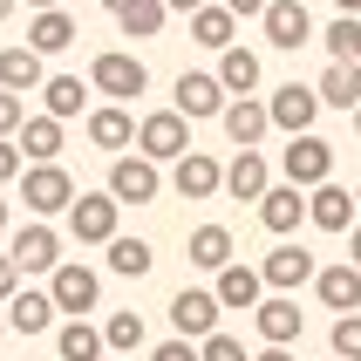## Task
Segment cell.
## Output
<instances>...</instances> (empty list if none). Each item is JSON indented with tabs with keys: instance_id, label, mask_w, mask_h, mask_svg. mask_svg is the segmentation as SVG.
<instances>
[{
	"instance_id": "6da1fadb",
	"label": "cell",
	"mask_w": 361,
	"mask_h": 361,
	"mask_svg": "<svg viewBox=\"0 0 361 361\" xmlns=\"http://www.w3.org/2000/svg\"><path fill=\"white\" fill-rule=\"evenodd\" d=\"M116 232H123V204L109 191H75V204H68V239L75 245H109Z\"/></svg>"
},
{
	"instance_id": "7a4b0ae2",
	"label": "cell",
	"mask_w": 361,
	"mask_h": 361,
	"mask_svg": "<svg viewBox=\"0 0 361 361\" xmlns=\"http://www.w3.org/2000/svg\"><path fill=\"white\" fill-rule=\"evenodd\" d=\"M280 178H286V184H300V191L327 184V178H334V143H327V137H314V130L286 137V150H280Z\"/></svg>"
},
{
	"instance_id": "3957f363",
	"label": "cell",
	"mask_w": 361,
	"mask_h": 361,
	"mask_svg": "<svg viewBox=\"0 0 361 361\" xmlns=\"http://www.w3.org/2000/svg\"><path fill=\"white\" fill-rule=\"evenodd\" d=\"M20 204H27V219H55V212L75 204V178L61 164H27L20 171Z\"/></svg>"
},
{
	"instance_id": "277c9868",
	"label": "cell",
	"mask_w": 361,
	"mask_h": 361,
	"mask_svg": "<svg viewBox=\"0 0 361 361\" xmlns=\"http://www.w3.org/2000/svg\"><path fill=\"white\" fill-rule=\"evenodd\" d=\"M89 89L109 96V102H130V96L150 89V68H143L137 55H123V48H102V55L89 61Z\"/></svg>"
},
{
	"instance_id": "5b68a950",
	"label": "cell",
	"mask_w": 361,
	"mask_h": 361,
	"mask_svg": "<svg viewBox=\"0 0 361 361\" xmlns=\"http://www.w3.org/2000/svg\"><path fill=\"white\" fill-rule=\"evenodd\" d=\"M116 204H150L164 191V171H157V157H143V150H123L116 164H109V184H102Z\"/></svg>"
},
{
	"instance_id": "8992f818",
	"label": "cell",
	"mask_w": 361,
	"mask_h": 361,
	"mask_svg": "<svg viewBox=\"0 0 361 361\" xmlns=\"http://www.w3.org/2000/svg\"><path fill=\"white\" fill-rule=\"evenodd\" d=\"M137 150L157 164H178L184 150H191V116H178V109H150V116H137Z\"/></svg>"
},
{
	"instance_id": "52a82bcc",
	"label": "cell",
	"mask_w": 361,
	"mask_h": 361,
	"mask_svg": "<svg viewBox=\"0 0 361 361\" xmlns=\"http://www.w3.org/2000/svg\"><path fill=\"white\" fill-rule=\"evenodd\" d=\"M225 102H232V89H225L219 75H198V68H184L178 89H171V109H178V116H191V123L225 116Z\"/></svg>"
},
{
	"instance_id": "ba28073f",
	"label": "cell",
	"mask_w": 361,
	"mask_h": 361,
	"mask_svg": "<svg viewBox=\"0 0 361 361\" xmlns=\"http://www.w3.org/2000/svg\"><path fill=\"white\" fill-rule=\"evenodd\" d=\"M259 273H266V293H300V286H314V252L307 245H293V239H280L273 252L259 259Z\"/></svg>"
},
{
	"instance_id": "9c48e42d",
	"label": "cell",
	"mask_w": 361,
	"mask_h": 361,
	"mask_svg": "<svg viewBox=\"0 0 361 361\" xmlns=\"http://www.w3.org/2000/svg\"><path fill=\"white\" fill-rule=\"evenodd\" d=\"M48 293H55V307H61V314H96V300H102V280H96V266L61 259L55 273H48Z\"/></svg>"
},
{
	"instance_id": "30bf717a",
	"label": "cell",
	"mask_w": 361,
	"mask_h": 361,
	"mask_svg": "<svg viewBox=\"0 0 361 361\" xmlns=\"http://www.w3.org/2000/svg\"><path fill=\"white\" fill-rule=\"evenodd\" d=\"M7 252H14L20 273H55V266H61V232L48 219H27L14 239H7Z\"/></svg>"
},
{
	"instance_id": "8fae6325",
	"label": "cell",
	"mask_w": 361,
	"mask_h": 361,
	"mask_svg": "<svg viewBox=\"0 0 361 361\" xmlns=\"http://www.w3.org/2000/svg\"><path fill=\"white\" fill-rule=\"evenodd\" d=\"M266 109H273V130H286V137H300V130H314V116H321L327 102L314 82H286V89H273L266 96Z\"/></svg>"
},
{
	"instance_id": "7c38bea8",
	"label": "cell",
	"mask_w": 361,
	"mask_h": 361,
	"mask_svg": "<svg viewBox=\"0 0 361 361\" xmlns=\"http://www.w3.org/2000/svg\"><path fill=\"white\" fill-rule=\"evenodd\" d=\"M219 293L212 286H184V293H171V327H178L184 341H204V334H219Z\"/></svg>"
},
{
	"instance_id": "4fadbf2b",
	"label": "cell",
	"mask_w": 361,
	"mask_h": 361,
	"mask_svg": "<svg viewBox=\"0 0 361 361\" xmlns=\"http://www.w3.org/2000/svg\"><path fill=\"white\" fill-rule=\"evenodd\" d=\"M171 191H178V198H219L225 191V164L212 157V150H184L178 164H171Z\"/></svg>"
},
{
	"instance_id": "5bb4252c",
	"label": "cell",
	"mask_w": 361,
	"mask_h": 361,
	"mask_svg": "<svg viewBox=\"0 0 361 361\" xmlns=\"http://www.w3.org/2000/svg\"><path fill=\"white\" fill-rule=\"evenodd\" d=\"M259 27H266V48H286V55L314 41V14H307V0H273V7L259 14Z\"/></svg>"
},
{
	"instance_id": "9a60e30c",
	"label": "cell",
	"mask_w": 361,
	"mask_h": 361,
	"mask_svg": "<svg viewBox=\"0 0 361 361\" xmlns=\"http://www.w3.org/2000/svg\"><path fill=\"white\" fill-rule=\"evenodd\" d=\"M355 219H361V204H355V191L348 184H314L307 191V225H321V232H355Z\"/></svg>"
},
{
	"instance_id": "2e32d148",
	"label": "cell",
	"mask_w": 361,
	"mask_h": 361,
	"mask_svg": "<svg viewBox=\"0 0 361 361\" xmlns=\"http://www.w3.org/2000/svg\"><path fill=\"white\" fill-rule=\"evenodd\" d=\"M252 327H259V341L266 348H293L300 341V300H293V293H266L259 307H252Z\"/></svg>"
},
{
	"instance_id": "e0dca14e",
	"label": "cell",
	"mask_w": 361,
	"mask_h": 361,
	"mask_svg": "<svg viewBox=\"0 0 361 361\" xmlns=\"http://www.w3.org/2000/svg\"><path fill=\"white\" fill-rule=\"evenodd\" d=\"M314 300L327 307V314H361V266L355 259H334L314 273Z\"/></svg>"
},
{
	"instance_id": "ac0fdd59",
	"label": "cell",
	"mask_w": 361,
	"mask_h": 361,
	"mask_svg": "<svg viewBox=\"0 0 361 361\" xmlns=\"http://www.w3.org/2000/svg\"><path fill=\"white\" fill-rule=\"evenodd\" d=\"M89 143L96 150H109V157H123V150H137V116L123 109V102H102V109H89Z\"/></svg>"
},
{
	"instance_id": "d6986e66",
	"label": "cell",
	"mask_w": 361,
	"mask_h": 361,
	"mask_svg": "<svg viewBox=\"0 0 361 361\" xmlns=\"http://www.w3.org/2000/svg\"><path fill=\"white\" fill-rule=\"evenodd\" d=\"M219 123H225V137H232V150H259V137L273 130V109L259 96H232Z\"/></svg>"
},
{
	"instance_id": "ffe728a7",
	"label": "cell",
	"mask_w": 361,
	"mask_h": 361,
	"mask_svg": "<svg viewBox=\"0 0 361 361\" xmlns=\"http://www.w3.org/2000/svg\"><path fill=\"white\" fill-rule=\"evenodd\" d=\"M212 293H219L225 314H252V307L266 300V273H259V266H245V259H232V266L219 273V286H212Z\"/></svg>"
},
{
	"instance_id": "44dd1931",
	"label": "cell",
	"mask_w": 361,
	"mask_h": 361,
	"mask_svg": "<svg viewBox=\"0 0 361 361\" xmlns=\"http://www.w3.org/2000/svg\"><path fill=\"white\" fill-rule=\"evenodd\" d=\"M300 219H307V191H300V184H273V191L259 198V225L273 232V239H293Z\"/></svg>"
},
{
	"instance_id": "7402d4cb",
	"label": "cell",
	"mask_w": 361,
	"mask_h": 361,
	"mask_svg": "<svg viewBox=\"0 0 361 361\" xmlns=\"http://www.w3.org/2000/svg\"><path fill=\"white\" fill-rule=\"evenodd\" d=\"M55 293H48V286H20L14 300H7V327H14V334H48V327H55Z\"/></svg>"
},
{
	"instance_id": "603a6c76",
	"label": "cell",
	"mask_w": 361,
	"mask_h": 361,
	"mask_svg": "<svg viewBox=\"0 0 361 361\" xmlns=\"http://www.w3.org/2000/svg\"><path fill=\"white\" fill-rule=\"evenodd\" d=\"M225 191H232L239 204H259L266 191H273V164H266L259 150H239V157L225 164Z\"/></svg>"
},
{
	"instance_id": "cb8c5ba5",
	"label": "cell",
	"mask_w": 361,
	"mask_h": 361,
	"mask_svg": "<svg viewBox=\"0 0 361 361\" xmlns=\"http://www.w3.org/2000/svg\"><path fill=\"white\" fill-rule=\"evenodd\" d=\"M55 355L61 361H102L109 341H102V327H89V314H68V321L55 327Z\"/></svg>"
},
{
	"instance_id": "d4e9b609",
	"label": "cell",
	"mask_w": 361,
	"mask_h": 361,
	"mask_svg": "<svg viewBox=\"0 0 361 361\" xmlns=\"http://www.w3.org/2000/svg\"><path fill=\"white\" fill-rule=\"evenodd\" d=\"M191 20V41H198V48H232V35H239V14H232V7H225V0H204L198 14H184Z\"/></svg>"
},
{
	"instance_id": "484cf974",
	"label": "cell",
	"mask_w": 361,
	"mask_h": 361,
	"mask_svg": "<svg viewBox=\"0 0 361 361\" xmlns=\"http://www.w3.org/2000/svg\"><path fill=\"white\" fill-rule=\"evenodd\" d=\"M314 89H321L327 109H348V116H355V109H361V61H327Z\"/></svg>"
},
{
	"instance_id": "4316f807",
	"label": "cell",
	"mask_w": 361,
	"mask_h": 361,
	"mask_svg": "<svg viewBox=\"0 0 361 361\" xmlns=\"http://www.w3.org/2000/svg\"><path fill=\"white\" fill-rule=\"evenodd\" d=\"M41 55L27 48V41H14V48H0V89H14V96H35L41 89Z\"/></svg>"
},
{
	"instance_id": "83f0119b",
	"label": "cell",
	"mask_w": 361,
	"mask_h": 361,
	"mask_svg": "<svg viewBox=\"0 0 361 361\" xmlns=\"http://www.w3.org/2000/svg\"><path fill=\"white\" fill-rule=\"evenodd\" d=\"M27 48H35V55H61V48H75V20L61 14V7H41V14L27 20Z\"/></svg>"
},
{
	"instance_id": "f1b7e54d",
	"label": "cell",
	"mask_w": 361,
	"mask_h": 361,
	"mask_svg": "<svg viewBox=\"0 0 361 361\" xmlns=\"http://www.w3.org/2000/svg\"><path fill=\"white\" fill-rule=\"evenodd\" d=\"M14 143L27 150V164H55V157H61V116H48V109H41V116H27Z\"/></svg>"
},
{
	"instance_id": "f546056e",
	"label": "cell",
	"mask_w": 361,
	"mask_h": 361,
	"mask_svg": "<svg viewBox=\"0 0 361 361\" xmlns=\"http://www.w3.org/2000/svg\"><path fill=\"white\" fill-rule=\"evenodd\" d=\"M219 82L232 89V96H252V89H259V55H252L245 41H232V48L219 55Z\"/></svg>"
},
{
	"instance_id": "4dcf8cb0",
	"label": "cell",
	"mask_w": 361,
	"mask_h": 361,
	"mask_svg": "<svg viewBox=\"0 0 361 361\" xmlns=\"http://www.w3.org/2000/svg\"><path fill=\"white\" fill-rule=\"evenodd\" d=\"M102 252H109V273H123V280H143V273L157 266V252H150L143 239H130V232H116Z\"/></svg>"
},
{
	"instance_id": "1f68e13d",
	"label": "cell",
	"mask_w": 361,
	"mask_h": 361,
	"mask_svg": "<svg viewBox=\"0 0 361 361\" xmlns=\"http://www.w3.org/2000/svg\"><path fill=\"white\" fill-rule=\"evenodd\" d=\"M191 266L225 273V266H232V232H225V225H198V232H191Z\"/></svg>"
},
{
	"instance_id": "d6a6232c",
	"label": "cell",
	"mask_w": 361,
	"mask_h": 361,
	"mask_svg": "<svg viewBox=\"0 0 361 361\" xmlns=\"http://www.w3.org/2000/svg\"><path fill=\"white\" fill-rule=\"evenodd\" d=\"M164 20H171V7H164V0H130V7L116 14V27H123L130 41H157Z\"/></svg>"
},
{
	"instance_id": "836d02e7",
	"label": "cell",
	"mask_w": 361,
	"mask_h": 361,
	"mask_svg": "<svg viewBox=\"0 0 361 361\" xmlns=\"http://www.w3.org/2000/svg\"><path fill=\"white\" fill-rule=\"evenodd\" d=\"M82 96H89V89H82V75H48L41 82V109H48V116H82Z\"/></svg>"
},
{
	"instance_id": "e575fe53",
	"label": "cell",
	"mask_w": 361,
	"mask_h": 361,
	"mask_svg": "<svg viewBox=\"0 0 361 361\" xmlns=\"http://www.w3.org/2000/svg\"><path fill=\"white\" fill-rule=\"evenodd\" d=\"M321 41H327V55H334V61H361V14H334Z\"/></svg>"
},
{
	"instance_id": "d590c367",
	"label": "cell",
	"mask_w": 361,
	"mask_h": 361,
	"mask_svg": "<svg viewBox=\"0 0 361 361\" xmlns=\"http://www.w3.org/2000/svg\"><path fill=\"white\" fill-rule=\"evenodd\" d=\"M102 341H109V355H137L150 334H143V314H109L102 321Z\"/></svg>"
},
{
	"instance_id": "8d00e7d4",
	"label": "cell",
	"mask_w": 361,
	"mask_h": 361,
	"mask_svg": "<svg viewBox=\"0 0 361 361\" xmlns=\"http://www.w3.org/2000/svg\"><path fill=\"white\" fill-rule=\"evenodd\" d=\"M198 355L204 361H252V355H245V341H239V334H225V327H219V334H204Z\"/></svg>"
},
{
	"instance_id": "74e56055",
	"label": "cell",
	"mask_w": 361,
	"mask_h": 361,
	"mask_svg": "<svg viewBox=\"0 0 361 361\" xmlns=\"http://www.w3.org/2000/svg\"><path fill=\"white\" fill-rule=\"evenodd\" d=\"M334 355L361 361V314H334Z\"/></svg>"
},
{
	"instance_id": "f35d334b",
	"label": "cell",
	"mask_w": 361,
	"mask_h": 361,
	"mask_svg": "<svg viewBox=\"0 0 361 361\" xmlns=\"http://www.w3.org/2000/svg\"><path fill=\"white\" fill-rule=\"evenodd\" d=\"M20 123H27V96L0 89V137H20Z\"/></svg>"
},
{
	"instance_id": "ab89813d",
	"label": "cell",
	"mask_w": 361,
	"mask_h": 361,
	"mask_svg": "<svg viewBox=\"0 0 361 361\" xmlns=\"http://www.w3.org/2000/svg\"><path fill=\"white\" fill-rule=\"evenodd\" d=\"M20 171H27V150L14 137H0V184H20Z\"/></svg>"
},
{
	"instance_id": "60d3db41",
	"label": "cell",
	"mask_w": 361,
	"mask_h": 361,
	"mask_svg": "<svg viewBox=\"0 0 361 361\" xmlns=\"http://www.w3.org/2000/svg\"><path fill=\"white\" fill-rule=\"evenodd\" d=\"M150 361H204V355H198V341H184V334H171L164 348H150Z\"/></svg>"
},
{
	"instance_id": "b9f144b4",
	"label": "cell",
	"mask_w": 361,
	"mask_h": 361,
	"mask_svg": "<svg viewBox=\"0 0 361 361\" xmlns=\"http://www.w3.org/2000/svg\"><path fill=\"white\" fill-rule=\"evenodd\" d=\"M20 280H27V273L14 266V252H0V307H7V300L20 293Z\"/></svg>"
},
{
	"instance_id": "7bdbcfd3",
	"label": "cell",
	"mask_w": 361,
	"mask_h": 361,
	"mask_svg": "<svg viewBox=\"0 0 361 361\" xmlns=\"http://www.w3.org/2000/svg\"><path fill=\"white\" fill-rule=\"evenodd\" d=\"M225 7H232V14H239V20H259L266 7H273V0H225Z\"/></svg>"
},
{
	"instance_id": "ee69618b",
	"label": "cell",
	"mask_w": 361,
	"mask_h": 361,
	"mask_svg": "<svg viewBox=\"0 0 361 361\" xmlns=\"http://www.w3.org/2000/svg\"><path fill=\"white\" fill-rule=\"evenodd\" d=\"M252 361H293V348H259Z\"/></svg>"
},
{
	"instance_id": "f6af8a7d",
	"label": "cell",
	"mask_w": 361,
	"mask_h": 361,
	"mask_svg": "<svg viewBox=\"0 0 361 361\" xmlns=\"http://www.w3.org/2000/svg\"><path fill=\"white\" fill-rule=\"evenodd\" d=\"M348 259L361 266V219H355V232H348Z\"/></svg>"
},
{
	"instance_id": "bcb514c9",
	"label": "cell",
	"mask_w": 361,
	"mask_h": 361,
	"mask_svg": "<svg viewBox=\"0 0 361 361\" xmlns=\"http://www.w3.org/2000/svg\"><path fill=\"white\" fill-rule=\"evenodd\" d=\"M164 7H171V14H198L204 0H164Z\"/></svg>"
},
{
	"instance_id": "7dc6e473",
	"label": "cell",
	"mask_w": 361,
	"mask_h": 361,
	"mask_svg": "<svg viewBox=\"0 0 361 361\" xmlns=\"http://www.w3.org/2000/svg\"><path fill=\"white\" fill-rule=\"evenodd\" d=\"M7 219H14V212H7V198H0V239H7Z\"/></svg>"
},
{
	"instance_id": "c3c4849f",
	"label": "cell",
	"mask_w": 361,
	"mask_h": 361,
	"mask_svg": "<svg viewBox=\"0 0 361 361\" xmlns=\"http://www.w3.org/2000/svg\"><path fill=\"white\" fill-rule=\"evenodd\" d=\"M334 7H341V14H361V0H334Z\"/></svg>"
},
{
	"instance_id": "681fc988",
	"label": "cell",
	"mask_w": 361,
	"mask_h": 361,
	"mask_svg": "<svg viewBox=\"0 0 361 361\" xmlns=\"http://www.w3.org/2000/svg\"><path fill=\"white\" fill-rule=\"evenodd\" d=\"M7 334H14V327H7V307H0V341H7Z\"/></svg>"
},
{
	"instance_id": "f907efd6",
	"label": "cell",
	"mask_w": 361,
	"mask_h": 361,
	"mask_svg": "<svg viewBox=\"0 0 361 361\" xmlns=\"http://www.w3.org/2000/svg\"><path fill=\"white\" fill-rule=\"evenodd\" d=\"M102 7H109V14H123V7H130V0H102Z\"/></svg>"
},
{
	"instance_id": "816d5d0a",
	"label": "cell",
	"mask_w": 361,
	"mask_h": 361,
	"mask_svg": "<svg viewBox=\"0 0 361 361\" xmlns=\"http://www.w3.org/2000/svg\"><path fill=\"white\" fill-rule=\"evenodd\" d=\"M27 7H35V14H41V7H61V0H27Z\"/></svg>"
},
{
	"instance_id": "f5cc1de1",
	"label": "cell",
	"mask_w": 361,
	"mask_h": 361,
	"mask_svg": "<svg viewBox=\"0 0 361 361\" xmlns=\"http://www.w3.org/2000/svg\"><path fill=\"white\" fill-rule=\"evenodd\" d=\"M7 14H14V0H0V20H7Z\"/></svg>"
},
{
	"instance_id": "db71d44e",
	"label": "cell",
	"mask_w": 361,
	"mask_h": 361,
	"mask_svg": "<svg viewBox=\"0 0 361 361\" xmlns=\"http://www.w3.org/2000/svg\"><path fill=\"white\" fill-rule=\"evenodd\" d=\"M355 137H361V109H355Z\"/></svg>"
},
{
	"instance_id": "11a10c76",
	"label": "cell",
	"mask_w": 361,
	"mask_h": 361,
	"mask_svg": "<svg viewBox=\"0 0 361 361\" xmlns=\"http://www.w3.org/2000/svg\"><path fill=\"white\" fill-rule=\"evenodd\" d=\"M355 204H361V184H355Z\"/></svg>"
},
{
	"instance_id": "9f6ffc18",
	"label": "cell",
	"mask_w": 361,
	"mask_h": 361,
	"mask_svg": "<svg viewBox=\"0 0 361 361\" xmlns=\"http://www.w3.org/2000/svg\"><path fill=\"white\" fill-rule=\"evenodd\" d=\"M327 361H341V355H327Z\"/></svg>"
}]
</instances>
